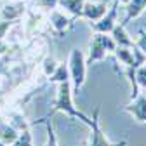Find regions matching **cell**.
<instances>
[{"mask_svg":"<svg viewBox=\"0 0 146 146\" xmlns=\"http://www.w3.org/2000/svg\"><path fill=\"white\" fill-rule=\"evenodd\" d=\"M56 111H63L66 115H70L71 118H78L80 122H84L85 125L90 123V118L87 115H84L80 110L75 108L73 104V90H71V84L70 80H64V82H59V87H58V98L54 101V106H52V113Z\"/></svg>","mask_w":146,"mask_h":146,"instance_id":"cell-1","label":"cell"},{"mask_svg":"<svg viewBox=\"0 0 146 146\" xmlns=\"http://www.w3.org/2000/svg\"><path fill=\"white\" fill-rule=\"evenodd\" d=\"M117 49L115 40L110 33H94L89 44V56L85 58V64H92L96 61H103L108 52Z\"/></svg>","mask_w":146,"mask_h":146,"instance_id":"cell-2","label":"cell"},{"mask_svg":"<svg viewBox=\"0 0 146 146\" xmlns=\"http://www.w3.org/2000/svg\"><path fill=\"white\" fill-rule=\"evenodd\" d=\"M68 70H70V84L73 90L82 89V85L85 84V71H87V64H85V56L80 49H71L70 52V61H68Z\"/></svg>","mask_w":146,"mask_h":146,"instance_id":"cell-3","label":"cell"},{"mask_svg":"<svg viewBox=\"0 0 146 146\" xmlns=\"http://www.w3.org/2000/svg\"><path fill=\"white\" fill-rule=\"evenodd\" d=\"M113 52H115V58L131 70H137L139 66L146 64V54L139 50L136 45L134 47H117Z\"/></svg>","mask_w":146,"mask_h":146,"instance_id":"cell-4","label":"cell"},{"mask_svg":"<svg viewBox=\"0 0 146 146\" xmlns=\"http://www.w3.org/2000/svg\"><path fill=\"white\" fill-rule=\"evenodd\" d=\"M118 5H120L118 0H111V5L108 7L106 14L101 17V19L90 23L94 33H110V31L113 30V26L118 23L117 21V17H118Z\"/></svg>","mask_w":146,"mask_h":146,"instance_id":"cell-5","label":"cell"},{"mask_svg":"<svg viewBox=\"0 0 146 146\" xmlns=\"http://www.w3.org/2000/svg\"><path fill=\"white\" fill-rule=\"evenodd\" d=\"M111 2V0H101V2H87L84 4V9H82V17H85V19H89L90 23H94L98 19H101V17L106 14L108 11V4Z\"/></svg>","mask_w":146,"mask_h":146,"instance_id":"cell-6","label":"cell"},{"mask_svg":"<svg viewBox=\"0 0 146 146\" xmlns=\"http://www.w3.org/2000/svg\"><path fill=\"white\" fill-rule=\"evenodd\" d=\"M123 111L131 113L137 122L146 123V94L144 92H139L129 104L123 106Z\"/></svg>","mask_w":146,"mask_h":146,"instance_id":"cell-7","label":"cell"},{"mask_svg":"<svg viewBox=\"0 0 146 146\" xmlns=\"http://www.w3.org/2000/svg\"><path fill=\"white\" fill-rule=\"evenodd\" d=\"M99 111H101L99 108L94 110V117L90 118V123H89V127H90V144L89 146H111V143L106 139V136L101 131V125H99Z\"/></svg>","mask_w":146,"mask_h":146,"instance_id":"cell-8","label":"cell"},{"mask_svg":"<svg viewBox=\"0 0 146 146\" xmlns=\"http://www.w3.org/2000/svg\"><path fill=\"white\" fill-rule=\"evenodd\" d=\"M50 25H52L54 31L58 35H66L73 28V19H68V17L59 11H52L50 12Z\"/></svg>","mask_w":146,"mask_h":146,"instance_id":"cell-9","label":"cell"},{"mask_svg":"<svg viewBox=\"0 0 146 146\" xmlns=\"http://www.w3.org/2000/svg\"><path fill=\"white\" fill-rule=\"evenodd\" d=\"M146 9V0H129V2L125 4V17H123V21L120 25L127 26L132 19H136L137 16H141Z\"/></svg>","mask_w":146,"mask_h":146,"instance_id":"cell-10","label":"cell"},{"mask_svg":"<svg viewBox=\"0 0 146 146\" xmlns=\"http://www.w3.org/2000/svg\"><path fill=\"white\" fill-rule=\"evenodd\" d=\"M110 35H111V38L115 40L117 47H134L136 45V40L131 38L129 33L125 31V26L120 25V23H117L113 26V30L110 31Z\"/></svg>","mask_w":146,"mask_h":146,"instance_id":"cell-11","label":"cell"},{"mask_svg":"<svg viewBox=\"0 0 146 146\" xmlns=\"http://www.w3.org/2000/svg\"><path fill=\"white\" fill-rule=\"evenodd\" d=\"M84 4H85V0H58V5L68 11L73 17H82Z\"/></svg>","mask_w":146,"mask_h":146,"instance_id":"cell-12","label":"cell"},{"mask_svg":"<svg viewBox=\"0 0 146 146\" xmlns=\"http://www.w3.org/2000/svg\"><path fill=\"white\" fill-rule=\"evenodd\" d=\"M49 80H50V82H56V84H59V82H64V80H70V70H68V63H61V64H58L56 71H54L52 75L49 77Z\"/></svg>","mask_w":146,"mask_h":146,"instance_id":"cell-13","label":"cell"},{"mask_svg":"<svg viewBox=\"0 0 146 146\" xmlns=\"http://www.w3.org/2000/svg\"><path fill=\"white\" fill-rule=\"evenodd\" d=\"M25 12V5L23 4H17V5H7L4 11H2V16L5 19H16V17H19L21 14Z\"/></svg>","mask_w":146,"mask_h":146,"instance_id":"cell-14","label":"cell"},{"mask_svg":"<svg viewBox=\"0 0 146 146\" xmlns=\"http://www.w3.org/2000/svg\"><path fill=\"white\" fill-rule=\"evenodd\" d=\"M17 134L12 127H9V125H2V129H0V139H2V143H5V144H9V143H14L16 139H17Z\"/></svg>","mask_w":146,"mask_h":146,"instance_id":"cell-15","label":"cell"},{"mask_svg":"<svg viewBox=\"0 0 146 146\" xmlns=\"http://www.w3.org/2000/svg\"><path fill=\"white\" fill-rule=\"evenodd\" d=\"M134 75H136V82L139 85V90H144L146 89V64L139 66L136 71H134Z\"/></svg>","mask_w":146,"mask_h":146,"instance_id":"cell-16","label":"cell"},{"mask_svg":"<svg viewBox=\"0 0 146 146\" xmlns=\"http://www.w3.org/2000/svg\"><path fill=\"white\" fill-rule=\"evenodd\" d=\"M47 123V144L45 146H58V137H56V131L50 120H45Z\"/></svg>","mask_w":146,"mask_h":146,"instance_id":"cell-17","label":"cell"},{"mask_svg":"<svg viewBox=\"0 0 146 146\" xmlns=\"http://www.w3.org/2000/svg\"><path fill=\"white\" fill-rule=\"evenodd\" d=\"M12 146H31V134L28 129L23 131V134L17 136V139L12 143Z\"/></svg>","mask_w":146,"mask_h":146,"instance_id":"cell-18","label":"cell"},{"mask_svg":"<svg viewBox=\"0 0 146 146\" xmlns=\"http://www.w3.org/2000/svg\"><path fill=\"white\" fill-rule=\"evenodd\" d=\"M56 68H58V63H56V61H54V59H52L50 56L44 59V73H45V75H47V77H50V75H52V73H54V71H56Z\"/></svg>","mask_w":146,"mask_h":146,"instance_id":"cell-19","label":"cell"},{"mask_svg":"<svg viewBox=\"0 0 146 146\" xmlns=\"http://www.w3.org/2000/svg\"><path fill=\"white\" fill-rule=\"evenodd\" d=\"M136 47L146 54V31H139V36L136 40Z\"/></svg>","mask_w":146,"mask_h":146,"instance_id":"cell-20","label":"cell"},{"mask_svg":"<svg viewBox=\"0 0 146 146\" xmlns=\"http://www.w3.org/2000/svg\"><path fill=\"white\" fill-rule=\"evenodd\" d=\"M38 5L42 9H47V11H52L58 7V0H38Z\"/></svg>","mask_w":146,"mask_h":146,"instance_id":"cell-21","label":"cell"},{"mask_svg":"<svg viewBox=\"0 0 146 146\" xmlns=\"http://www.w3.org/2000/svg\"><path fill=\"white\" fill-rule=\"evenodd\" d=\"M111 146H125V141H122V143H117V144H111Z\"/></svg>","mask_w":146,"mask_h":146,"instance_id":"cell-22","label":"cell"},{"mask_svg":"<svg viewBox=\"0 0 146 146\" xmlns=\"http://www.w3.org/2000/svg\"><path fill=\"white\" fill-rule=\"evenodd\" d=\"M118 2H122V4H127V2H129V0H118Z\"/></svg>","mask_w":146,"mask_h":146,"instance_id":"cell-23","label":"cell"},{"mask_svg":"<svg viewBox=\"0 0 146 146\" xmlns=\"http://www.w3.org/2000/svg\"><path fill=\"white\" fill-rule=\"evenodd\" d=\"M0 146H7V144H5V143H0Z\"/></svg>","mask_w":146,"mask_h":146,"instance_id":"cell-24","label":"cell"},{"mask_svg":"<svg viewBox=\"0 0 146 146\" xmlns=\"http://www.w3.org/2000/svg\"><path fill=\"white\" fill-rule=\"evenodd\" d=\"M141 92H144V94H146V89H144V90H141Z\"/></svg>","mask_w":146,"mask_h":146,"instance_id":"cell-25","label":"cell"}]
</instances>
